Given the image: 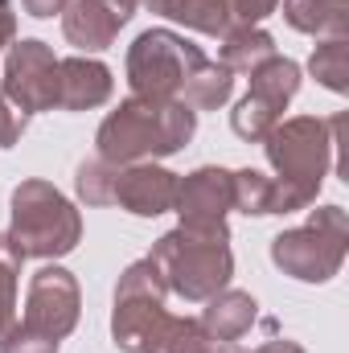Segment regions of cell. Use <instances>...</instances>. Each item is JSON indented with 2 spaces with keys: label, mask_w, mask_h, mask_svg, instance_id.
<instances>
[{
  "label": "cell",
  "mask_w": 349,
  "mask_h": 353,
  "mask_svg": "<svg viewBox=\"0 0 349 353\" xmlns=\"http://www.w3.org/2000/svg\"><path fill=\"white\" fill-rule=\"evenodd\" d=\"M128 87L144 99L218 111L235 90V74L222 62H210L189 37L173 29H144L128 46Z\"/></svg>",
  "instance_id": "obj_1"
},
{
  "label": "cell",
  "mask_w": 349,
  "mask_h": 353,
  "mask_svg": "<svg viewBox=\"0 0 349 353\" xmlns=\"http://www.w3.org/2000/svg\"><path fill=\"white\" fill-rule=\"evenodd\" d=\"M346 119H317V115H296V119H279L267 136H263V152L267 165L275 169L271 176V193H267V214H296L308 210L325 185V176L333 169V148L341 144Z\"/></svg>",
  "instance_id": "obj_2"
},
{
  "label": "cell",
  "mask_w": 349,
  "mask_h": 353,
  "mask_svg": "<svg viewBox=\"0 0 349 353\" xmlns=\"http://www.w3.org/2000/svg\"><path fill=\"white\" fill-rule=\"evenodd\" d=\"M193 132H197V111L193 107L132 94L99 123V136H94L99 152L94 157H103L115 169L157 161V157H173L193 140Z\"/></svg>",
  "instance_id": "obj_3"
},
{
  "label": "cell",
  "mask_w": 349,
  "mask_h": 353,
  "mask_svg": "<svg viewBox=\"0 0 349 353\" xmlns=\"http://www.w3.org/2000/svg\"><path fill=\"white\" fill-rule=\"evenodd\" d=\"M148 263L161 271V279L173 296L206 304L235 275L230 230H226V222H214V226H185L181 222L177 230L161 234L152 243Z\"/></svg>",
  "instance_id": "obj_4"
},
{
  "label": "cell",
  "mask_w": 349,
  "mask_h": 353,
  "mask_svg": "<svg viewBox=\"0 0 349 353\" xmlns=\"http://www.w3.org/2000/svg\"><path fill=\"white\" fill-rule=\"evenodd\" d=\"M12 222H8V247L17 259H62L83 239V218L74 201L54 189L50 181H21L12 189Z\"/></svg>",
  "instance_id": "obj_5"
},
{
  "label": "cell",
  "mask_w": 349,
  "mask_h": 353,
  "mask_svg": "<svg viewBox=\"0 0 349 353\" xmlns=\"http://www.w3.org/2000/svg\"><path fill=\"white\" fill-rule=\"evenodd\" d=\"M349 251V218L341 205H321L312 218L296 230H283L271 239V263L300 283H325L333 279Z\"/></svg>",
  "instance_id": "obj_6"
},
{
  "label": "cell",
  "mask_w": 349,
  "mask_h": 353,
  "mask_svg": "<svg viewBox=\"0 0 349 353\" xmlns=\"http://www.w3.org/2000/svg\"><path fill=\"white\" fill-rule=\"evenodd\" d=\"M165 279L148 259H136L132 267H123L119 283H115V308H111V337L123 353H136L148 325L165 312Z\"/></svg>",
  "instance_id": "obj_7"
},
{
  "label": "cell",
  "mask_w": 349,
  "mask_h": 353,
  "mask_svg": "<svg viewBox=\"0 0 349 353\" xmlns=\"http://www.w3.org/2000/svg\"><path fill=\"white\" fill-rule=\"evenodd\" d=\"M0 90L21 115L54 111L58 107V58H54V50L46 41H37V37L12 41L8 54H4Z\"/></svg>",
  "instance_id": "obj_8"
},
{
  "label": "cell",
  "mask_w": 349,
  "mask_h": 353,
  "mask_svg": "<svg viewBox=\"0 0 349 353\" xmlns=\"http://www.w3.org/2000/svg\"><path fill=\"white\" fill-rule=\"evenodd\" d=\"M79 312H83V292H79V279H74L66 267H58V263L41 267V271L29 279L25 316H21L25 329L62 341V337L79 325Z\"/></svg>",
  "instance_id": "obj_9"
},
{
  "label": "cell",
  "mask_w": 349,
  "mask_h": 353,
  "mask_svg": "<svg viewBox=\"0 0 349 353\" xmlns=\"http://www.w3.org/2000/svg\"><path fill=\"white\" fill-rule=\"evenodd\" d=\"M173 210L181 214L185 226H214L226 222V214L235 210V173L218 169V165H201L189 176L177 181V201Z\"/></svg>",
  "instance_id": "obj_10"
},
{
  "label": "cell",
  "mask_w": 349,
  "mask_h": 353,
  "mask_svg": "<svg viewBox=\"0 0 349 353\" xmlns=\"http://www.w3.org/2000/svg\"><path fill=\"white\" fill-rule=\"evenodd\" d=\"M136 4L140 0H70L66 12H62V33L83 54H99L132 21Z\"/></svg>",
  "instance_id": "obj_11"
},
{
  "label": "cell",
  "mask_w": 349,
  "mask_h": 353,
  "mask_svg": "<svg viewBox=\"0 0 349 353\" xmlns=\"http://www.w3.org/2000/svg\"><path fill=\"white\" fill-rule=\"evenodd\" d=\"M177 181L181 176L152 165V161H140V165H123L115 173V189H111V205L136 214V218H157V214H169L177 201Z\"/></svg>",
  "instance_id": "obj_12"
},
{
  "label": "cell",
  "mask_w": 349,
  "mask_h": 353,
  "mask_svg": "<svg viewBox=\"0 0 349 353\" xmlns=\"http://www.w3.org/2000/svg\"><path fill=\"white\" fill-rule=\"evenodd\" d=\"M111 70L87 58V54H74V58H58V107L62 111H90V107H103L111 99Z\"/></svg>",
  "instance_id": "obj_13"
},
{
  "label": "cell",
  "mask_w": 349,
  "mask_h": 353,
  "mask_svg": "<svg viewBox=\"0 0 349 353\" xmlns=\"http://www.w3.org/2000/svg\"><path fill=\"white\" fill-rule=\"evenodd\" d=\"M255 321H259L255 296H251V292H239V288H222V292H214V296L206 300L197 325L206 329L210 341H235V337H243Z\"/></svg>",
  "instance_id": "obj_14"
},
{
  "label": "cell",
  "mask_w": 349,
  "mask_h": 353,
  "mask_svg": "<svg viewBox=\"0 0 349 353\" xmlns=\"http://www.w3.org/2000/svg\"><path fill=\"white\" fill-rule=\"evenodd\" d=\"M144 4L193 33H206V37H226L239 25L230 0H144Z\"/></svg>",
  "instance_id": "obj_15"
},
{
  "label": "cell",
  "mask_w": 349,
  "mask_h": 353,
  "mask_svg": "<svg viewBox=\"0 0 349 353\" xmlns=\"http://www.w3.org/2000/svg\"><path fill=\"white\" fill-rule=\"evenodd\" d=\"M210 350V337L206 329L193 321V316H173L169 308L148 325L144 341L136 353H206Z\"/></svg>",
  "instance_id": "obj_16"
},
{
  "label": "cell",
  "mask_w": 349,
  "mask_h": 353,
  "mask_svg": "<svg viewBox=\"0 0 349 353\" xmlns=\"http://www.w3.org/2000/svg\"><path fill=\"white\" fill-rule=\"evenodd\" d=\"M283 17L296 33H312V37L349 33V0H283Z\"/></svg>",
  "instance_id": "obj_17"
},
{
  "label": "cell",
  "mask_w": 349,
  "mask_h": 353,
  "mask_svg": "<svg viewBox=\"0 0 349 353\" xmlns=\"http://www.w3.org/2000/svg\"><path fill=\"white\" fill-rule=\"evenodd\" d=\"M222 41V66L230 70V74H251L255 66H263L267 58H275V37L259 29V25H235L226 37H218Z\"/></svg>",
  "instance_id": "obj_18"
},
{
  "label": "cell",
  "mask_w": 349,
  "mask_h": 353,
  "mask_svg": "<svg viewBox=\"0 0 349 353\" xmlns=\"http://www.w3.org/2000/svg\"><path fill=\"white\" fill-rule=\"evenodd\" d=\"M296 90H300V66L292 62V58H267L263 66H255L251 70V90L247 94H255V99H263L271 111H279L283 115V107L296 99Z\"/></svg>",
  "instance_id": "obj_19"
},
{
  "label": "cell",
  "mask_w": 349,
  "mask_h": 353,
  "mask_svg": "<svg viewBox=\"0 0 349 353\" xmlns=\"http://www.w3.org/2000/svg\"><path fill=\"white\" fill-rule=\"evenodd\" d=\"M308 70L321 87H329L333 94H346L349 90V41L346 37H325L312 58H308Z\"/></svg>",
  "instance_id": "obj_20"
},
{
  "label": "cell",
  "mask_w": 349,
  "mask_h": 353,
  "mask_svg": "<svg viewBox=\"0 0 349 353\" xmlns=\"http://www.w3.org/2000/svg\"><path fill=\"white\" fill-rule=\"evenodd\" d=\"M115 165H107L103 157H90L79 165V173H74V189H79V197L87 201V205H111V189H115Z\"/></svg>",
  "instance_id": "obj_21"
},
{
  "label": "cell",
  "mask_w": 349,
  "mask_h": 353,
  "mask_svg": "<svg viewBox=\"0 0 349 353\" xmlns=\"http://www.w3.org/2000/svg\"><path fill=\"white\" fill-rule=\"evenodd\" d=\"M17 275H21V259L0 234V341L17 325Z\"/></svg>",
  "instance_id": "obj_22"
},
{
  "label": "cell",
  "mask_w": 349,
  "mask_h": 353,
  "mask_svg": "<svg viewBox=\"0 0 349 353\" xmlns=\"http://www.w3.org/2000/svg\"><path fill=\"white\" fill-rule=\"evenodd\" d=\"M267 193H271V176H263L259 169H239L235 173V210L243 214H267Z\"/></svg>",
  "instance_id": "obj_23"
},
{
  "label": "cell",
  "mask_w": 349,
  "mask_h": 353,
  "mask_svg": "<svg viewBox=\"0 0 349 353\" xmlns=\"http://www.w3.org/2000/svg\"><path fill=\"white\" fill-rule=\"evenodd\" d=\"M0 353H58V341L46 337V333H33V329H25V325L17 321V325L4 333Z\"/></svg>",
  "instance_id": "obj_24"
},
{
  "label": "cell",
  "mask_w": 349,
  "mask_h": 353,
  "mask_svg": "<svg viewBox=\"0 0 349 353\" xmlns=\"http://www.w3.org/2000/svg\"><path fill=\"white\" fill-rule=\"evenodd\" d=\"M25 119H29V115H21V111L4 99V90H0V148H12V144L21 140Z\"/></svg>",
  "instance_id": "obj_25"
},
{
  "label": "cell",
  "mask_w": 349,
  "mask_h": 353,
  "mask_svg": "<svg viewBox=\"0 0 349 353\" xmlns=\"http://www.w3.org/2000/svg\"><path fill=\"white\" fill-rule=\"evenodd\" d=\"M230 4H235V21L239 25H259L263 17L275 12L279 0H230Z\"/></svg>",
  "instance_id": "obj_26"
},
{
  "label": "cell",
  "mask_w": 349,
  "mask_h": 353,
  "mask_svg": "<svg viewBox=\"0 0 349 353\" xmlns=\"http://www.w3.org/2000/svg\"><path fill=\"white\" fill-rule=\"evenodd\" d=\"M21 4H25V12H29V17L46 21V17H54V12H66V4H70V0H21Z\"/></svg>",
  "instance_id": "obj_27"
},
{
  "label": "cell",
  "mask_w": 349,
  "mask_h": 353,
  "mask_svg": "<svg viewBox=\"0 0 349 353\" xmlns=\"http://www.w3.org/2000/svg\"><path fill=\"white\" fill-rule=\"evenodd\" d=\"M12 33H17V12H12V0H0V50L12 46Z\"/></svg>",
  "instance_id": "obj_28"
},
{
  "label": "cell",
  "mask_w": 349,
  "mask_h": 353,
  "mask_svg": "<svg viewBox=\"0 0 349 353\" xmlns=\"http://www.w3.org/2000/svg\"><path fill=\"white\" fill-rule=\"evenodd\" d=\"M255 353H304V345H296V341H288V337H275V341L259 345Z\"/></svg>",
  "instance_id": "obj_29"
},
{
  "label": "cell",
  "mask_w": 349,
  "mask_h": 353,
  "mask_svg": "<svg viewBox=\"0 0 349 353\" xmlns=\"http://www.w3.org/2000/svg\"><path fill=\"white\" fill-rule=\"evenodd\" d=\"M206 353H247V350H243V345H235V341H218V345L210 341V350H206Z\"/></svg>",
  "instance_id": "obj_30"
}]
</instances>
